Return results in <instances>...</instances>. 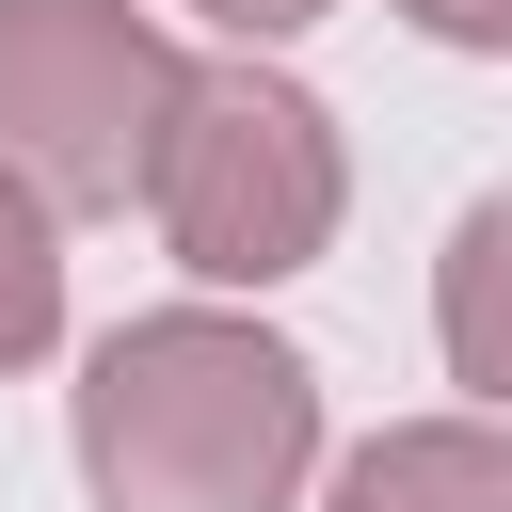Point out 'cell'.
Segmentation results:
<instances>
[{
    "label": "cell",
    "mask_w": 512,
    "mask_h": 512,
    "mask_svg": "<svg viewBox=\"0 0 512 512\" xmlns=\"http://www.w3.org/2000/svg\"><path fill=\"white\" fill-rule=\"evenodd\" d=\"M432 352L480 416H512V192H480L432 256Z\"/></svg>",
    "instance_id": "5"
},
{
    "label": "cell",
    "mask_w": 512,
    "mask_h": 512,
    "mask_svg": "<svg viewBox=\"0 0 512 512\" xmlns=\"http://www.w3.org/2000/svg\"><path fill=\"white\" fill-rule=\"evenodd\" d=\"M192 16H208V32H240V48H288V32H320L336 0H192Z\"/></svg>",
    "instance_id": "8"
},
{
    "label": "cell",
    "mask_w": 512,
    "mask_h": 512,
    "mask_svg": "<svg viewBox=\"0 0 512 512\" xmlns=\"http://www.w3.org/2000/svg\"><path fill=\"white\" fill-rule=\"evenodd\" d=\"M320 512H512V416H400V432H368L352 464H336V496Z\"/></svg>",
    "instance_id": "4"
},
{
    "label": "cell",
    "mask_w": 512,
    "mask_h": 512,
    "mask_svg": "<svg viewBox=\"0 0 512 512\" xmlns=\"http://www.w3.org/2000/svg\"><path fill=\"white\" fill-rule=\"evenodd\" d=\"M176 96H192V48L144 0H0V160L64 224L144 208Z\"/></svg>",
    "instance_id": "3"
},
{
    "label": "cell",
    "mask_w": 512,
    "mask_h": 512,
    "mask_svg": "<svg viewBox=\"0 0 512 512\" xmlns=\"http://www.w3.org/2000/svg\"><path fill=\"white\" fill-rule=\"evenodd\" d=\"M432 48H480V64H512V0H400Z\"/></svg>",
    "instance_id": "7"
},
{
    "label": "cell",
    "mask_w": 512,
    "mask_h": 512,
    "mask_svg": "<svg viewBox=\"0 0 512 512\" xmlns=\"http://www.w3.org/2000/svg\"><path fill=\"white\" fill-rule=\"evenodd\" d=\"M144 224L192 288H288L336 256L352 224V144L304 80H272L256 48L240 64H192L176 128H160V176H144Z\"/></svg>",
    "instance_id": "2"
},
{
    "label": "cell",
    "mask_w": 512,
    "mask_h": 512,
    "mask_svg": "<svg viewBox=\"0 0 512 512\" xmlns=\"http://www.w3.org/2000/svg\"><path fill=\"white\" fill-rule=\"evenodd\" d=\"M64 352V208L0 160V384Z\"/></svg>",
    "instance_id": "6"
},
{
    "label": "cell",
    "mask_w": 512,
    "mask_h": 512,
    "mask_svg": "<svg viewBox=\"0 0 512 512\" xmlns=\"http://www.w3.org/2000/svg\"><path fill=\"white\" fill-rule=\"evenodd\" d=\"M320 368L240 304L112 320L80 368V480L96 512H304Z\"/></svg>",
    "instance_id": "1"
}]
</instances>
